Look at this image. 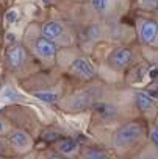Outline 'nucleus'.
<instances>
[{"label": "nucleus", "instance_id": "f257e3e1", "mask_svg": "<svg viewBox=\"0 0 158 159\" xmlns=\"http://www.w3.org/2000/svg\"><path fill=\"white\" fill-rule=\"evenodd\" d=\"M144 137V128L139 122H128L117 128L113 134V147L117 151H127L133 148Z\"/></svg>", "mask_w": 158, "mask_h": 159}, {"label": "nucleus", "instance_id": "f03ea898", "mask_svg": "<svg viewBox=\"0 0 158 159\" xmlns=\"http://www.w3.org/2000/svg\"><path fill=\"white\" fill-rule=\"evenodd\" d=\"M136 24L139 42L147 47H158V19L139 17Z\"/></svg>", "mask_w": 158, "mask_h": 159}, {"label": "nucleus", "instance_id": "7ed1b4c3", "mask_svg": "<svg viewBox=\"0 0 158 159\" xmlns=\"http://www.w3.org/2000/svg\"><path fill=\"white\" fill-rule=\"evenodd\" d=\"M93 10L102 17H117L127 11L125 0H89Z\"/></svg>", "mask_w": 158, "mask_h": 159}, {"label": "nucleus", "instance_id": "20e7f679", "mask_svg": "<svg viewBox=\"0 0 158 159\" xmlns=\"http://www.w3.org/2000/svg\"><path fill=\"white\" fill-rule=\"evenodd\" d=\"M94 94L91 91H80V92H75L69 97L64 98L63 105L67 111L70 112H80L88 109L89 106H94Z\"/></svg>", "mask_w": 158, "mask_h": 159}, {"label": "nucleus", "instance_id": "39448f33", "mask_svg": "<svg viewBox=\"0 0 158 159\" xmlns=\"http://www.w3.org/2000/svg\"><path fill=\"white\" fill-rule=\"evenodd\" d=\"M133 62V52L128 47H116L110 52L107 58V66L113 70H125Z\"/></svg>", "mask_w": 158, "mask_h": 159}, {"label": "nucleus", "instance_id": "423d86ee", "mask_svg": "<svg viewBox=\"0 0 158 159\" xmlns=\"http://www.w3.org/2000/svg\"><path fill=\"white\" fill-rule=\"evenodd\" d=\"M70 72L78 76V78H82V80H91L96 76V69L94 66L91 64L89 59L83 58V56H77L72 59L70 62Z\"/></svg>", "mask_w": 158, "mask_h": 159}, {"label": "nucleus", "instance_id": "0eeeda50", "mask_svg": "<svg viewBox=\"0 0 158 159\" xmlns=\"http://www.w3.org/2000/svg\"><path fill=\"white\" fill-rule=\"evenodd\" d=\"M10 143H11V147H13L14 151L25 153V151H28L31 148L33 140H31V137L27 133H24V131H14L10 136Z\"/></svg>", "mask_w": 158, "mask_h": 159}, {"label": "nucleus", "instance_id": "6e6552de", "mask_svg": "<svg viewBox=\"0 0 158 159\" xmlns=\"http://www.w3.org/2000/svg\"><path fill=\"white\" fill-rule=\"evenodd\" d=\"M35 52L39 58H44V59H50V58H55L56 55V44L47 38H39L35 41Z\"/></svg>", "mask_w": 158, "mask_h": 159}, {"label": "nucleus", "instance_id": "1a4fd4ad", "mask_svg": "<svg viewBox=\"0 0 158 159\" xmlns=\"http://www.w3.org/2000/svg\"><path fill=\"white\" fill-rule=\"evenodd\" d=\"M135 105H136L138 111H141L144 114H155L156 112V106H155L153 98L146 92L138 91L135 94Z\"/></svg>", "mask_w": 158, "mask_h": 159}, {"label": "nucleus", "instance_id": "9d476101", "mask_svg": "<svg viewBox=\"0 0 158 159\" xmlns=\"http://www.w3.org/2000/svg\"><path fill=\"white\" fill-rule=\"evenodd\" d=\"M41 31H42V38H47L50 41H55V39H58L64 33V27L60 22H56V20H49V22H45L42 25V30Z\"/></svg>", "mask_w": 158, "mask_h": 159}, {"label": "nucleus", "instance_id": "9b49d317", "mask_svg": "<svg viewBox=\"0 0 158 159\" xmlns=\"http://www.w3.org/2000/svg\"><path fill=\"white\" fill-rule=\"evenodd\" d=\"M25 61V48L21 45V44H16L13 45L10 50H8V62L13 69H17L24 64Z\"/></svg>", "mask_w": 158, "mask_h": 159}, {"label": "nucleus", "instance_id": "f8f14e48", "mask_svg": "<svg viewBox=\"0 0 158 159\" xmlns=\"http://www.w3.org/2000/svg\"><path fill=\"white\" fill-rule=\"evenodd\" d=\"M94 111L102 117V119H113L116 116V106L111 105V103H107V102H96L94 103Z\"/></svg>", "mask_w": 158, "mask_h": 159}, {"label": "nucleus", "instance_id": "ddd939ff", "mask_svg": "<svg viewBox=\"0 0 158 159\" xmlns=\"http://www.w3.org/2000/svg\"><path fill=\"white\" fill-rule=\"evenodd\" d=\"M56 148H58V151L61 153V154H72V153H75L77 150H78V142L77 140H74V139H61V140H58V145H56Z\"/></svg>", "mask_w": 158, "mask_h": 159}, {"label": "nucleus", "instance_id": "4468645a", "mask_svg": "<svg viewBox=\"0 0 158 159\" xmlns=\"http://www.w3.org/2000/svg\"><path fill=\"white\" fill-rule=\"evenodd\" d=\"M33 95H35L38 100L45 102V103H56V102L61 100V94L53 92V91H39V92H35Z\"/></svg>", "mask_w": 158, "mask_h": 159}, {"label": "nucleus", "instance_id": "2eb2a0df", "mask_svg": "<svg viewBox=\"0 0 158 159\" xmlns=\"http://www.w3.org/2000/svg\"><path fill=\"white\" fill-rule=\"evenodd\" d=\"M83 156L86 159H108L107 151H103L100 148H86L83 151Z\"/></svg>", "mask_w": 158, "mask_h": 159}, {"label": "nucleus", "instance_id": "dca6fc26", "mask_svg": "<svg viewBox=\"0 0 158 159\" xmlns=\"http://www.w3.org/2000/svg\"><path fill=\"white\" fill-rule=\"evenodd\" d=\"M0 97H2L3 100H8V102H19V100H22V97L13 88H5L2 91V94H0Z\"/></svg>", "mask_w": 158, "mask_h": 159}, {"label": "nucleus", "instance_id": "f3484780", "mask_svg": "<svg viewBox=\"0 0 158 159\" xmlns=\"http://www.w3.org/2000/svg\"><path fill=\"white\" fill-rule=\"evenodd\" d=\"M150 140L155 145V148L158 150V125L150 126Z\"/></svg>", "mask_w": 158, "mask_h": 159}, {"label": "nucleus", "instance_id": "a211bd4d", "mask_svg": "<svg viewBox=\"0 0 158 159\" xmlns=\"http://www.w3.org/2000/svg\"><path fill=\"white\" fill-rule=\"evenodd\" d=\"M5 20H7L8 25L14 24V22L17 20V11H16V10H10V11L7 13V16H5Z\"/></svg>", "mask_w": 158, "mask_h": 159}, {"label": "nucleus", "instance_id": "6ab92c4d", "mask_svg": "<svg viewBox=\"0 0 158 159\" xmlns=\"http://www.w3.org/2000/svg\"><path fill=\"white\" fill-rule=\"evenodd\" d=\"M42 137H44L45 140L53 142V140H58V139H60V134H58V133H50V131H47V133H44Z\"/></svg>", "mask_w": 158, "mask_h": 159}, {"label": "nucleus", "instance_id": "aec40b11", "mask_svg": "<svg viewBox=\"0 0 158 159\" xmlns=\"http://www.w3.org/2000/svg\"><path fill=\"white\" fill-rule=\"evenodd\" d=\"M7 41H8L10 44H13V42L16 41V36H14V33H7Z\"/></svg>", "mask_w": 158, "mask_h": 159}, {"label": "nucleus", "instance_id": "412c9836", "mask_svg": "<svg viewBox=\"0 0 158 159\" xmlns=\"http://www.w3.org/2000/svg\"><path fill=\"white\" fill-rule=\"evenodd\" d=\"M7 151V145H5V140H0V154H5Z\"/></svg>", "mask_w": 158, "mask_h": 159}, {"label": "nucleus", "instance_id": "4be33fe9", "mask_svg": "<svg viewBox=\"0 0 158 159\" xmlns=\"http://www.w3.org/2000/svg\"><path fill=\"white\" fill-rule=\"evenodd\" d=\"M2 133H5V123L0 120V134H2Z\"/></svg>", "mask_w": 158, "mask_h": 159}, {"label": "nucleus", "instance_id": "5701e85b", "mask_svg": "<svg viewBox=\"0 0 158 159\" xmlns=\"http://www.w3.org/2000/svg\"><path fill=\"white\" fill-rule=\"evenodd\" d=\"M155 13H158V0H156V5H155Z\"/></svg>", "mask_w": 158, "mask_h": 159}]
</instances>
